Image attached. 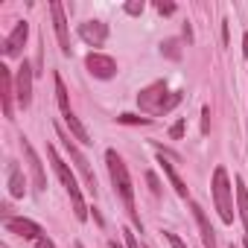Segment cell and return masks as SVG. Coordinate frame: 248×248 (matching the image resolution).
Segmentation results:
<instances>
[{"instance_id":"cell-1","label":"cell","mask_w":248,"mask_h":248,"mask_svg":"<svg viewBox=\"0 0 248 248\" xmlns=\"http://www.w3.org/2000/svg\"><path fill=\"white\" fill-rule=\"evenodd\" d=\"M105 164H108L111 184H114L117 196L123 199V204H126V210H129L132 222H135L138 228H143V225H140V216H138V210H135V187H132V175H129L126 164H123V158H120L114 149H108V152H105Z\"/></svg>"},{"instance_id":"cell-2","label":"cell","mask_w":248,"mask_h":248,"mask_svg":"<svg viewBox=\"0 0 248 248\" xmlns=\"http://www.w3.org/2000/svg\"><path fill=\"white\" fill-rule=\"evenodd\" d=\"M181 102V91H170L167 82H152L138 93V105L146 114H167Z\"/></svg>"},{"instance_id":"cell-3","label":"cell","mask_w":248,"mask_h":248,"mask_svg":"<svg viewBox=\"0 0 248 248\" xmlns=\"http://www.w3.org/2000/svg\"><path fill=\"white\" fill-rule=\"evenodd\" d=\"M47 158H50V164H53V170H56V175H59L62 187H64V190H67V196H70V204H73L76 219H79V222H85L91 207H88V204H85V199H82V190H79V184H76V175H73V172H70V167L59 158L56 146H47Z\"/></svg>"},{"instance_id":"cell-4","label":"cell","mask_w":248,"mask_h":248,"mask_svg":"<svg viewBox=\"0 0 248 248\" xmlns=\"http://www.w3.org/2000/svg\"><path fill=\"white\" fill-rule=\"evenodd\" d=\"M3 225H6L9 233L27 239V242L35 245V248H56V242H53V239L44 233V228H41L38 222H32V219H24V216H6Z\"/></svg>"},{"instance_id":"cell-5","label":"cell","mask_w":248,"mask_h":248,"mask_svg":"<svg viewBox=\"0 0 248 248\" xmlns=\"http://www.w3.org/2000/svg\"><path fill=\"white\" fill-rule=\"evenodd\" d=\"M213 202H216V210H219L222 222L231 225L233 222V202H231V181H228L225 167L213 170Z\"/></svg>"},{"instance_id":"cell-6","label":"cell","mask_w":248,"mask_h":248,"mask_svg":"<svg viewBox=\"0 0 248 248\" xmlns=\"http://www.w3.org/2000/svg\"><path fill=\"white\" fill-rule=\"evenodd\" d=\"M56 135H59V140H62V146L67 149V155H70V161L76 164V170L82 172V178H85V184H88V190L93 193V199H96V175H93V170L88 167V161H85V155L76 149V143H70V138L62 132V129H56Z\"/></svg>"},{"instance_id":"cell-7","label":"cell","mask_w":248,"mask_h":248,"mask_svg":"<svg viewBox=\"0 0 248 248\" xmlns=\"http://www.w3.org/2000/svg\"><path fill=\"white\" fill-rule=\"evenodd\" d=\"M32 79H35V73H32V67L24 62V64L15 70V99H18L21 108H30V105H32Z\"/></svg>"},{"instance_id":"cell-8","label":"cell","mask_w":248,"mask_h":248,"mask_svg":"<svg viewBox=\"0 0 248 248\" xmlns=\"http://www.w3.org/2000/svg\"><path fill=\"white\" fill-rule=\"evenodd\" d=\"M0 102H3V117L15 120V79L6 64H0Z\"/></svg>"},{"instance_id":"cell-9","label":"cell","mask_w":248,"mask_h":248,"mask_svg":"<svg viewBox=\"0 0 248 248\" xmlns=\"http://www.w3.org/2000/svg\"><path fill=\"white\" fill-rule=\"evenodd\" d=\"M21 149H24L27 167H30V172H32V190H35V193H44V190H47V175H44V167H41V161H38V155H35V149H32V143H30L27 138H21Z\"/></svg>"},{"instance_id":"cell-10","label":"cell","mask_w":248,"mask_h":248,"mask_svg":"<svg viewBox=\"0 0 248 248\" xmlns=\"http://www.w3.org/2000/svg\"><path fill=\"white\" fill-rule=\"evenodd\" d=\"M85 67H88V73L96 76V79H111V76L117 73V62H114L111 56H102V53H88Z\"/></svg>"},{"instance_id":"cell-11","label":"cell","mask_w":248,"mask_h":248,"mask_svg":"<svg viewBox=\"0 0 248 248\" xmlns=\"http://www.w3.org/2000/svg\"><path fill=\"white\" fill-rule=\"evenodd\" d=\"M50 15H53V27H56V35H59V47L64 56H70V35H67V18H64V6L59 0L50 3Z\"/></svg>"},{"instance_id":"cell-12","label":"cell","mask_w":248,"mask_h":248,"mask_svg":"<svg viewBox=\"0 0 248 248\" xmlns=\"http://www.w3.org/2000/svg\"><path fill=\"white\" fill-rule=\"evenodd\" d=\"M79 38L85 44H91V47H102L108 41V24H102V21H85V24H79Z\"/></svg>"},{"instance_id":"cell-13","label":"cell","mask_w":248,"mask_h":248,"mask_svg":"<svg viewBox=\"0 0 248 248\" xmlns=\"http://www.w3.org/2000/svg\"><path fill=\"white\" fill-rule=\"evenodd\" d=\"M27 38H30V24H27V21H18V24H15V30H12V35L3 41V56H6V59L21 56V50H24Z\"/></svg>"},{"instance_id":"cell-14","label":"cell","mask_w":248,"mask_h":248,"mask_svg":"<svg viewBox=\"0 0 248 248\" xmlns=\"http://www.w3.org/2000/svg\"><path fill=\"white\" fill-rule=\"evenodd\" d=\"M190 210H193V216H196V225H199V233H202V245H204V248H216V231H213V225L207 222L204 207H202L199 202H190Z\"/></svg>"},{"instance_id":"cell-15","label":"cell","mask_w":248,"mask_h":248,"mask_svg":"<svg viewBox=\"0 0 248 248\" xmlns=\"http://www.w3.org/2000/svg\"><path fill=\"white\" fill-rule=\"evenodd\" d=\"M6 178H9V196H12V199H24L27 181H24V172H21V167H18L15 161L6 164Z\"/></svg>"},{"instance_id":"cell-16","label":"cell","mask_w":248,"mask_h":248,"mask_svg":"<svg viewBox=\"0 0 248 248\" xmlns=\"http://www.w3.org/2000/svg\"><path fill=\"white\" fill-rule=\"evenodd\" d=\"M236 207H239V216L245 225V248H248V190H245L242 178H236Z\"/></svg>"},{"instance_id":"cell-17","label":"cell","mask_w":248,"mask_h":248,"mask_svg":"<svg viewBox=\"0 0 248 248\" xmlns=\"http://www.w3.org/2000/svg\"><path fill=\"white\" fill-rule=\"evenodd\" d=\"M161 170H164V175L170 178V184L175 187V193H178L181 199H187V184H184V181L178 178V172H175V167H172V164H170V161H167L164 155H161Z\"/></svg>"},{"instance_id":"cell-18","label":"cell","mask_w":248,"mask_h":248,"mask_svg":"<svg viewBox=\"0 0 248 248\" xmlns=\"http://www.w3.org/2000/svg\"><path fill=\"white\" fill-rule=\"evenodd\" d=\"M56 99H59V108H62V117H67V114H73V108H70V99H67V88H64V82H62V76L56 73Z\"/></svg>"},{"instance_id":"cell-19","label":"cell","mask_w":248,"mask_h":248,"mask_svg":"<svg viewBox=\"0 0 248 248\" xmlns=\"http://www.w3.org/2000/svg\"><path fill=\"white\" fill-rule=\"evenodd\" d=\"M161 53H164L167 59H172V62H181V47H178V38H167V41H161Z\"/></svg>"},{"instance_id":"cell-20","label":"cell","mask_w":248,"mask_h":248,"mask_svg":"<svg viewBox=\"0 0 248 248\" xmlns=\"http://www.w3.org/2000/svg\"><path fill=\"white\" fill-rule=\"evenodd\" d=\"M117 123H123V126H149L152 117H138V114H120Z\"/></svg>"},{"instance_id":"cell-21","label":"cell","mask_w":248,"mask_h":248,"mask_svg":"<svg viewBox=\"0 0 248 248\" xmlns=\"http://www.w3.org/2000/svg\"><path fill=\"white\" fill-rule=\"evenodd\" d=\"M143 6H146L143 0H129V3H126V12H129V15H140Z\"/></svg>"},{"instance_id":"cell-22","label":"cell","mask_w":248,"mask_h":248,"mask_svg":"<svg viewBox=\"0 0 248 248\" xmlns=\"http://www.w3.org/2000/svg\"><path fill=\"white\" fill-rule=\"evenodd\" d=\"M184 126H187V123H184V120H178L175 126L170 129V138H172V140H181V138H184Z\"/></svg>"},{"instance_id":"cell-23","label":"cell","mask_w":248,"mask_h":248,"mask_svg":"<svg viewBox=\"0 0 248 248\" xmlns=\"http://www.w3.org/2000/svg\"><path fill=\"white\" fill-rule=\"evenodd\" d=\"M123 236H126V248H140V242H138V236H135V231H132V228L123 231Z\"/></svg>"},{"instance_id":"cell-24","label":"cell","mask_w":248,"mask_h":248,"mask_svg":"<svg viewBox=\"0 0 248 248\" xmlns=\"http://www.w3.org/2000/svg\"><path fill=\"white\" fill-rule=\"evenodd\" d=\"M207 132H210V108L204 105L202 108V135H207Z\"/></svg>"},{"instance_id":"cell-25","label":"cell","mask_w":248,"mask_h":248,"mask_svg":"<svg viewBox=\"0 0 248 248\" xmlns=\"http://www.w3.org/2000/svg\"><path fill=\"white\" fill-rule=\"evenodd\" d=\"M155 9H158L161 15H172V12H175V3H164V0H158Z\"/></svg>"},{"instance_id":"cell-26","label":"cell","mask_w":248,"mask_h":248,"mask_svg":"<svg viewBox=\"0 0 248 248\" xmlns=\"http://www.w3.org/2000/svg\"><path fill=\"white\" fill-rule=\"evenodd\" d=\"M167 239H170V245H172V248H187V245H184V239H181L178 233H170V231H167Z\"/></svg>"},{"instance_id":"cell-27","label":"cell","mask_w":248,"mask_h":248,"mask_svg":"<svg viewBox=\"0 0 248 248\" xmlns=\"http://www.w3.org/2000/svg\"><path fill=\"white\" fill-rule=\"evenodd\" d=\"M146 181L152 184V193L158 196V193H161V184H158V178H155V172H146Z\"/></svg>"},{"instance_id":"cell-28","label":"cell","mask_w":248,"mask_h":248,"mask_svg":"<svg viewBox=\"0 0 248 248\" xmlns=\"http://www.w3.org/2000/svg\"><path fill=\"white\" fill-rule=\"evenodd\" d=\"M242 56H245V59H248V32H245V35H242Z\"/></svg>"},{"instance_id":"cell-29","label":"cell","mask_w":248,"mask_h":248,"mask_svg":"<svg viewBox=\"0 0 248 248\" xmlns=\"http://www.w3.org/2000/svg\"><path fill=\"white\" fill-rule=\"evenodd\" d=\"M73 248H85V245H82V242H73Z\"/></svg>"},{"instance_id":"cell-30","label":"cell","mask_w":248,"mask_h":248,"mask_svg":"<svg viewBox=\"0 0 248 248\" xmlns=\"http://www.w3.org/2000/svg\"><path fill=\"white\" fill-rule=\"evenodd\" d=\"M0 248H9V245H0Z\"/></svg>"},{"instance_id":"cell-31","label":"cell","mask_w":248,"mask_h":248,"mask_svg":"<svg viewBox=\"0 0 248 248\" xmlns=\"http://www.w3.org/2000/svg\"><path fill=\"white\" fill-rule=\"evenodd\" d=\"M231 248H236V245H231Z\"/></svg>"}]
</instances>
